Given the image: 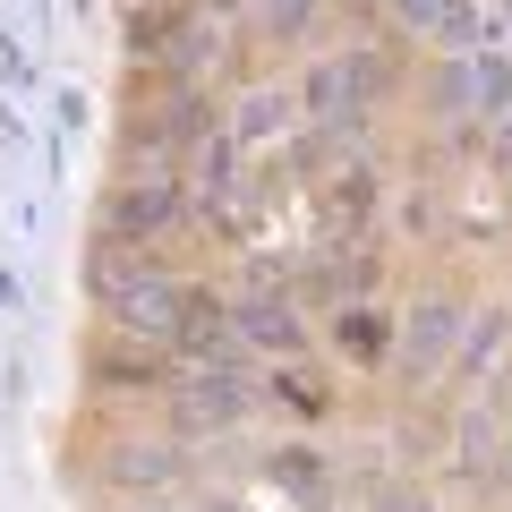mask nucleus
Listing matches in <instances>:
<instances>
[{"label": "nucleus", "mask_w": 512, "mask_h": 512, "mask_svg": "<svg viewBox=\"0 0 512 512\" xmlns=\"http://www.w3.org/2000/svg\"><path fill=\"white\" fill-rule=\"evenodd\" d=\"M291 86H299V120H308V128H325V137L359 146V128L376 120V103L402 86V52H384V43H359V35H350L342 52H316Z\"/></svg>", "instance_id": "1"}, {"label": "nucleus", "mask_w": 512, "mask_h": 512, "mask_svg": "<svg viewBox=\"0 0 512 512\" xmlns=\"http://www.w3.org/2000/svg\"><path fill=\"white\" fill-rule=\"evenodd\" d=\"M188 214H197V188H188L180 163H128V180L111 188V205H103V231L137 239V248H163Z\"/></svg>", "instance_id": "2"}, {"label": "nucleus", "mask_w": 512, "mask_h": 512, "mask_svg": "<svg viewBox=\"0 0 512 512\" xmlns=\"http://www.w3.org/2000/svg\"><path fill=\"white\" fill-rule=\"evenodd\" d=\"M256 402H265V376H248V359L180 367V384H171V419H180V436H231V427L256 419Z\"/></svg>", "instance_id": "3"}, {"label": "nucleus", "mask_w": 512, "mask_h": 512, "mask_svg": "<svg viewBox=\"0 0 512 512\" xmlns=\"http://www.w3.org/2000/svg\"><path fill=\"white\" fill-rule=\"evenodd\" d=\"M461 325H470V299H461V291H444V282L419 291L402 316H393V367H402L419 393L444 384V376H453V350H461Z\"/></svg>", "instance_id": "4"}, {"label": "nucleus", "mask_w": 512, "mask_h": 512, "mask_svg": "<svg viewBox=\"0 0 512 512\" xmlns=\"http://www.w3.org/2000/svg\"><path fill=\"white\" fill-rule=\"evenodd\" d=\"M205 299H214L205 282H188V274H171V265H163V274H146L120 308H103V316H111V333H120V342H137V350H180V333L197 325Z\"/></svg>", "instance_id": "5"}, {"label": "nucleus", "mask_w": 512, "mask_h": 512, "mask_svg": "<svg viewBox=\"0 0 512 512\" xmlns=\"http://www.w3.org/2000/svg\"><path fill=\"white\" fill-rule=\"evenodd\" d=\"M231 325L248 350H274V359H308V308H299L291 291H274V282H256V291L231 299Z\"/></svg>", "instance_id": "6"}, {"label": "nucleus", "mask_w": 512, "mask_h": 512, "mask_svg": "<svg viewBox=\"0 0 512 512\" xmlns=\"http://www.w3.org/2000/svg\"><path fill=\"white\" fill-rule=\"evenodd\" d=\"M376 214H384V180L367 163H342L325 188H316V231H325V248H350Z\"/></svg>", "instance_id": "7"}, {"label": "nucleus", "mask_w": 512, "mask_h": 512, "mask_svg": "<svg viewBox=\"0 0 512 512\" xmlns=\"http://www.w3.org/2000/svg\"><path fill=\"white\" fill-rule=\"evenodd\" d=\"M222 128H231L239 146H274V137H291L299 120V86L291 77H256V86H239L231 103H222Z\"/></svg>", "instance_id": "8"}, {"label": "nucleus", "mask_w": 512, "mask_h": 512, "mask_svg": "<svg viewBox=\"0 0 512 512\" xmlns=\"http://www.w3.org/2000/svg\"><path fill=\"white\" fill-rule=\"evenodd\" d=\"M180 478H188V453L171 436H128L103 453V487H120V495H171Z\"/></svg>", "instance_id": "9"}, {"label": "nucleus", "mask_w": 512, "mask_h": 512, "mask_svg": "<svg viewBox=\"0 0 512 512\" xmlns=\"http://www.w3.org/2000/svg\"><path fill=\"white\" fill-rule=\"evenodd\" d=\"M325 342L350 367H393V316L376 299H342V308H325Z\"/></svg>", "instance_id": "10"}, {"label": "nucleus", "mask_w": 512, "mask_h": 512, "mask_svg": "<svg viewBox=\"0 0 512 512\" xmlns=\"http://www.w3.org/2000/svg\"><path fill=\"white\" fill-rule=\"evenodd\" d=\"M512 350V308H470V325H461V350H453V402H470V384L495 376V359Z\"/></svg>", "instance_id": "11"}, {"label": "nucleus", "mask_w": 512, "mask_h": 512, "mask_svg": "<svg viewBox=\"0 0 512 512\" xmlns=\"http://www.w3.org/2000/svg\"><path fill=\"white\" fill-rule=\"evenodd\" d=\"M146 274H163V256L137 248V239H111V231H103V248L86 256V291H94V308H120V299L137 291Z\"/></svg>", "instance_id": "12"}, {"label": "nucleus", "mask_w": 512, "mask_h": 512, "mask_svg": "<svg viewBox=\"0 0 512 512\" xmlns=\"http://www.w3.org/2000/svg\"><path fill=\"white\" fill-rule=\"evenodd\" d=\"M265 478H274V487L291 495L299 512H333V495H342L316 444H274V453H265Z\"/></svg>", "instance_id": "13"}, {"label": "nucleus", "mask_w": 512, "mask_h": 512, "mask_svg": "<svg viewBox=\"0 0 512 512\" xmlns=\"http://www.w3.org/2000/svg\"><path fill=\"white\" fill-rule=\"evenodd\" d=\"M248 9H256V43L265 52H299L316 35V18H325V0H248Z\"/></svg>", "instance_id": "14"}, {"label": "nucleus", "mask_w": 512, "mask_h": 512, "mask_svg": "<svg viewBox=\"0 0 512 512\" xmlns=\"http://www.w3.org/2000/svg\"><path fill=\"white\" fill-rule=\"evenodd\" d=\"M265 402H282V410H299V419H325V410H333V384L316 376L308 359H282L274 376H265Z\"/></svg>", "instance_id": "15"}, {"label": "nucleus", "mask_w": 512, "mask_h": 512, "mask_svg": "<svg viewBox=\"0 0 512 512\" xmlns=\"http://www.w3.org/2000/svg\"><path fill=\"white\" fill-rule=\"evenodd\" d=\"M367 512H436V504H427V487H410V478H384V487H367Z\"/></svg>", "instance_id": "16"}, {"label": "nucleus", "mask_w": 512, "mask_h": 512, "mask_svg": "<svg viewBox=\"0 0 512 512\" xmlns=\"http://www.w3.org/2000/svg\"><path fill=\"white\" fill-rule=\"evenodd\" d=\"M436 9H444V0H384V18L402 26V35H410V43H419V35H427V26H436Z\"/></svg>", "instance_id": "17"}, {"label": "nucleus", "mask_w": 512, "mask_h": 512, "mask_svg": "<svg viewBox=\"0 0 512 512\" xmlns=\"http://www.w3.org/2000/svg\"><path fill=\"white\" fill-rule=\"evenodd\" d=\"M487 163L512 180V120H495V128H487Z\"/></svg>", "instance_id": "18"}, {"label": "nucleus", "mask_w": 512, "mask_h": 512, "mask_svg": "<svg viewBox=\"0 0 512 512\" xmlns=\"http://www.w3.org/2000/svg\"><path fill=\"white\" fill-rule=\"evenodd\" d=\"M495 487H512V419H504V436H495Z\"/></svg>", "instance_id": "19"}, {"label": "nucleus", "mask_w": 512, "mask_h": 512, "mask_svg": "<svg viewBox=\"0 0 512 512\" xmlns=\"http://www.w3.org/2000/svg\"><path fill=\"white\" fill-rule=\"evenodd\" d=\"M504 43H512V0H504Z\"/></svg>", "instance_id": "20"}, {"label": "nucleus", "mask_w": 512, "mask_h": 512, "mask_svg": "<svg viewBox=\"0 0 512 512\" xmlns=\"http://www.w3.org/2000/svg\"><path fill=\"white\" fill-rule=\"evenodd\" d=\"M197 512H239V504H197Z\"/></svg>", "instance_id": "21"}]
</instances>
